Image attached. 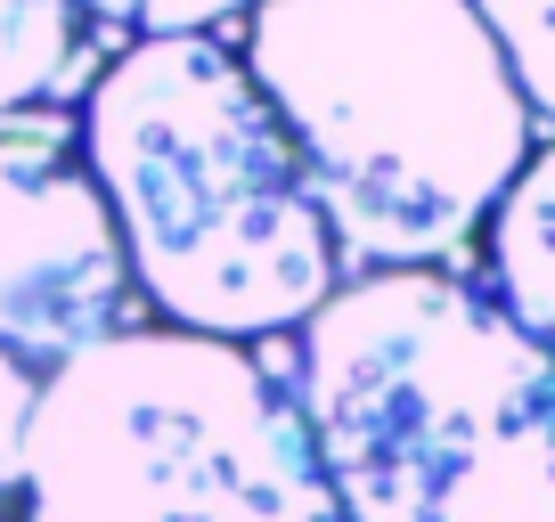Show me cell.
Wrapping results in <instances>:
<instances>
[{
	"label": "cell",
	"instance_id": "obj_4",
	"mask_svg": "<svg viewBox=\"0 0 555 522\" xmlns=\"http://www.w3.org/2000/svg\"><path fill=\"white\" fill-rule=\"evenodd\" d=\"M25 506V522H344L295 392L189 327H131L50 367Z\"/></svg>",
	"mask_w": 555,
	"mask_h": 522
},
{
	"label": "cell",
	"instance_id": "obj_5",
	"mask_svg": "<svg viewBox=\"0 0 555 522\" xmlns=\"http://www.w3.org/2000/svg\"><path fill=\"white\" fill-rule=\"evenodd\" d=\"M139 327V278L82 156L57 140H0V351L66 367Z\"/></svg>",
	"mask_w": 555,
	"mask_h": 522
},
{
	"label": "cell",
	"instance_id": "obj_10",
	"mask_svg": "<svg viewBox=\"0 0 555 522\" xmlns=\"http://www.w3.org/2000/svg\"><path fill=\"white\" fill-rule=\"evenodd\" d=\"M34 408H41V376L25 360L0 351V506L25 490V441H34Z\"/></svg>",
	"mask_w": 555,
	"mask_h": 522
},
{
	"label": "cell",
	"instance_id": "obj_9",
	"mask_svg": "<svg viewBox=\"0 0 555 522\" xmlns=\"http://www.w3.org/2000/svg\"><path fill=\"white\" fill-rule=\"evenodd\" d=\"M237 9H261V0H82V17H106L139 41H164V34H212L221 17Z\"/></svg>",
	"mask_w": 555,
	"mask_h": 522
},
{
	"label": "cell",
	"instance_id": "obj_8",
	"mask_svg": "<svg viewBox=\"0 0 555 522\" xmlns=\"http://www.w3.org/2000/svg\"><path fill=\"white\" fill-rule=\"evenodd\" d=\"M466 9L482 17V34L499 41L522 106L555 122V0H466Z\"/></svg>",
	"mask_w": 555,
	"mask_h": 522
},
{
	"label": "cell",
	"instance_id": "obj_1",
	"mask_svg": "<svg viewBox=\"0 0 555 522\" xmlns=\"http://www.w3.org/2000/svg\"><path fill=\"white\" fill-rule=\"evenodd\" d=\"M245 74L295 140L335 261H450L531 156V106L466 0H261Z\"/></svg>",
	"mask_w": 555,
	"mask_h": 522
},
{
	"label": "cell",
	"instance_id": "obj_7",
	"mask_svg": "<svg viewBox=\"0 0 555 522\" xmlns=\"http://www.w3.org/2000/svg\"><path fill=\"white\" fill-rule=\"evenodd\" d=\"M82 82V0H0V122Z\"/></svg>",
	"mask_w": 555,
	"mask_h": 522
},
{
	"label": "cell",
	"instance_id": "obj_2",
	"mask_svg": "<svg viewBox=\"0 0 555 522\" xmlns=\"http://www.w3.org/2000/svg\"><path fill=\"white\" fill-rule=\"evenodd\" d=\"M295 408L344 522H555V351L457 270L335 286Z\"/></svg>",
	"mask_w": 555,
	"mask_h": 522
},
{
	"label": "cell",
	"instance_id": "obj_6",
	"mask_svg": "<svg viewBox=\"0 0 555 522\" xmlns=\"http://www.w3.org/2000/svg\"><path fill=\"white\" fill-rule=\"evenodd\" d=\"M490 245V302L515 318L531 343L555 351V140L522 156L506 196L482 221Z\"/></svg>",
	"mask_w": 555,
	"mask_h": 522
},
{
	"label": "cell",
	"instance_id": "obj_3",
	"mask_svg": "<svg viewBox=\"0 0 555 522\" xmlns=\"http://www.w3.org/2000/svg\"><path fill=\"white\" fill-rule=\"evenodd\" d=\"M82 164L139 302L189 335L245 343L302 327L344 278L286 122L212 34L131 41L90 82Z\"/></svg>",
	"mask_w": 555,
	"mask_h": 522
}]
</instances>
